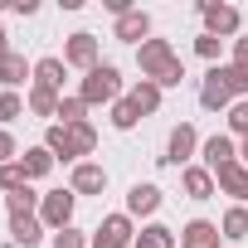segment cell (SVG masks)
<instances>
[{"mask_svg":"<svg viewBox=\"0 0 248 248\" xmlns=\"http://www.w3.org/2000/svg\"><path fill=\"white\" fill-rule=\"evenodd\" d=\"M78 97H83L88 107H112L117 97H127V93H122V68H117V63H97L93 73H83Z\"/></svg>","mask_w":248,"mask_h":248,"instance_id":"cell-1","label":"cell"},{"mask_svg":"<svg viewBox=\"0 0 248 248\" xmlns=\"http://www.w3.org/2000/svg\"><path fill=\"white\" fill-rule=\"evenodd\" d=\"M195 10L204 15V34H214V39H238V30H243L238 5H229V0H200Z\"/></svg>","mask_w":248,"mask_h":248,"instance_id":"cell-2","label":"cell"},{"mask_svg":"<svg viewBox=\"0 0 248 248\" xmlns=\"http://www.w3.org/2000/svg\"><path fill=\"white\" fill-rule=\"evenodd\" d=\"M93 248H137V224L132 214H102L97 229H93Z\"/></svg>","mask_w":248,"mask_h":248,"instance_id":"cell-3","label":"cell"},{"mask_svg":"<svg viewBox=\"0 0 248 248\" xmlns=\"http://www.w3.org/2000/svg\"><path fill=\"white\" fill-rule=\"evenodd\" d=\"M195 156H200V132L190 127V122H180V127H170V137H166V166H175V170H185V166H195Z\"/></svg>","mask_w":248,"mask_h":248,"instance_id":"cell-4","label":"cell"},{"mask_svg":"<svg viewBox=\"0 0 248 248\" xmlns=\"http://www.w3.org/2000/svg\"><path fill=\"white\" fill-rule=\"evenodd\" d=\"M73 209H78V195H73V190H49V195L39 200V224H44L49 233H59V229L73 224Z\"/></svg>","mask_w":248,"mask_h":248,"instance_id":"cell-5","label":"cell"},{"mask_svg":"<svg viewBox=\"0 0 248 248\" xmlns=\"http://www.w3.org/2000/svg\"><path fill=\"white\" fill-rule=\"evenodd\" d=\"M63 63L78 68V73H93V68L102 63V44H97V34H88V30L68 34V44H63Z\"/></svg>","mask_w":248,"mask_h":248,"instance_id":"cell-6","label":"cell"},{"mask_svg":"<svg viewBox=\"0 0 248 248\" xmlns=\"http://www.w3.org/2000/svg\"><path fill=\"white\" fill-rule=\"evenodd\" d=\"M170 63H175V49H170V39H156V34H151V39L137 49V68H141V78H151V83H156V78H161Z\"/></svg>","mask_w":248,"mask_h":248,"instance_id":"cell-7","label":"cell"},{"mask_svg":"<svg viewBox=\"0 0 248 248\" xmlns=\"http://www.w3.org/2000/svg\"><path fill=\"white\" fill-rule=\"evenodd\" d=\"M180 190H185V200H214L219 195V185H214V170L204 166V161H195V166H185L180 170Z\"/></svg>","mask_w":248,"mask_h":248,"instance_id":"cell-8","label":"cell"},{"mask_svg":"<svg viewBox=\"0 0 248 248\" xmlns=\"http://www.w3.org/2000/svg\"><path fill=\"white\" fill-rule=\"evenodd\" d=\"M161 204H166V190L151 185V180H137V185L127 190V214H132V219H151Z\"/></svg>","mask_w":248,"mask_h":248,"instance_id":"cell-9","label":"cell"},{"mask_svg":"<svg viewBox=\"0 0 248 248\" xmlns=\"http://www.w3.org/2000/svg\"><path fill=\"white\" fill-rule=\"evenodd\" d=\"M200 156H204V166H209V170H224V166H233V161H238V141H233L229 132H214V137H204V141H200Z\"/></svg>","mask_w":248,"mask_h":248,"instance_id":"cell-10","label":"cell"},{"mask_svg":"<svg viewBox=\"0 0 248 248\" xmlns=\"http://www.w3.org/2000/svg\"><path fill=\"white\" fill-rule=\"evenodd\" d=\"M25 83H34V63L10 49L5 59H0V93H20Z\"/></svg>","mask_w":248,"mask_h":248,"instance_id":"cell-11","label":"cell"},{"mask_svg":"<svg viewBox=\"0 0 248 248\" xmlns=\"http://www.w3.org/2000/svg\"><path fill=\"white\" fill-rule=\"evenodd\" d=\"M112 39H122V44H137V49H141V44L151 39V15H146L141 5H137V10H127V15H122V20L112 25Z\"/></svg>","mask_w":248,"mask_h":248,"instance_id":"cell-12","label":"cell"},{"mask_svg":"<svg viewBox=\"0 0 248 248\" xmlns=\"http://www.w3.org/2000/svg\"><path fill=\"white\" fill-rule=\"evenodd\" d=\"M68 190H73L78 200H83V195H102V190H107V166H97V161H78Z\"/></svg>","mask_w":248,"mask_h":248,"instance_id":"cell-13","label":"cell"},{"mask_svg":"<svg viewBox=\"0 0 248 248\" xmlns=\"http://www.w3.org/2000/svg\"><path fill=\"white\" fill-rule=\"evenodd\" d=\"M63 78H68V63L59 54H44V59H34V83L30 88H49V93L63 97Z\"/></svg>","mask_w":248,"mask_h":248,"instance_id":"cell-14","label":"cell"},{"mask_svg":"<svg viewBox=\"0 0 248 248\" xmlns=\"http://www.w3.org/2000/svg\"><path fill=\"white\" fill-rule=\"evenodd\" d=\"M214 185H219V195H229L233 204H248V166H243V161L214 170Z\"/></svg>","mask_w":248,"mask_h":248,"instance_id":"cell-15","label":"cell"},{"mask_svg":"<svg viewBox=\"0 0 248 248\" xmlns=\"http://www.w3.org/2000/svg\"><path fill=\"white\" fill-rule=\"evenodd\" d=\"M219 243H224V233L214 219H190L180 229V248H219Z\"/></svg>","mask_w":248,"mask_h":248,"instance_id":"cell-16","label":"cell"},{"mask_svg":"<svg viewBox=\"0 0 248 248\" xmlns=\"http://www.w3.org/2000/svg\"><path fill=\"white\" fill-rule=\"evenodd\" d=\"M44 146H49V156H54V161H68V166H78L73 132L63 127V122H49V127H44Z\"/></svg>","mask_w":248,"mask_h":248,"instance_id":"cell-17","label":"cell"},{"mask_svg":"<svg viewBox=\"0 0 248 248\" xmlns=\"http://www.w3.org/2000/svg\"><path fill=\"white\" fill-rule=\"evenodd\" d=\"M200 107H204V112H229V107H233V97H229V88L219 83L214 68H209L204 83H200Z\"/></svg>","mask_w":248,"mask_h":248,"instance_id":"cell-18","label":"cell"},{"mask_svg":"<svg viewBox=\"0 0 248 248\" xmlns=\"http://www.w3.org/2000/svg\"><path fill=\"white\" fill-rule=\"evenodd\" d=\"M127 97L137 102V112H141V117H151V112H161V97H166V93H161V88H156L151 78H137Z\"/></svg>","mask_w":248,"mask_h":248,"instance_id":"cell-19","label":"cell"},{"mask_svg":"<svg viewBox=\"0 0 248 248\" xmlns=\"http://www.w3.org/2000/svg\"><path fill=\"white\" fill-rule=\"evenodd\" d=\"M59 93H49V88H30L25 93V107H30V117H49V122H59Z\"/></svg>","mask_w":248,"mask_h":248,"instance_id":"cell-20","label":"cell"},{"mask_svg":"<svg viewBox=\"0 0 248 248\" xmlns=\"http://www.w3.org/2000/svg\"><path fill=\"white\" fill-rule=\"evenodd\" d=\"M39 200H44V195H34V185H25V190L5 195V214H10V219H34V214H39Z\"/></svg>","mask_w":248,"mask_h":248,"instance_id":"cell-21","label":"cell"},{"mask_svg":"<svg viewBox=\"0 0 248 248\" xmlns=\"http://www.w3.org/2000/svg\"><path fill=\"white\" fill-rule=\"evenodd\" d=\"M219 233H224V243L248 238V204H229V209H224V219H219Z\"/></svg>","mask_w":248,"mask_h":248,"instance_id":"cell-22","label":"cell"},{"mask_svg":"<svg viewBox=\"0 0 248 248\" xmlns=\"http://www.w3.org/2000/svg\"><path fill=\"white\" fill-rule=\"evenodd\" d=\"M137 248H180V233L151 219V224H141V233H137Z\"/></svg>","mask_w":248,"mask_h":248,"instance_id":"cell-23","label":"cell"},{"mask_svg":"<svg viewBox=\"0 0 248 248\" xmlns=\"http://www.w3.org/2000/svg\"><path fill=\"white\" fill-rule=\"evenodd\" d=\"M20 166H25V175H30V180H44V175H49L59 161H54V156H49V146L39 141V146H30V151L20 156Z\"/></svg>","mask_w":248,"mask_h":248,"instance_id":"cell-24","label":"cell"},{"mask_svg":"<svg viewBox=\"0 0 248 248\" xmlns=\"http://www.w3.org/2000/svg\"><path fill=\"white\" fill-rule=\"evenodd\" d=\"M44 224H39V214L34 219H10V243H20V248H34V243H44Z\"/></svg>","mask_w":248,"mask_h":248,"instance_id":"cell-25","label":"cell"},{"mask_svg":"<svg viewBox=\"0 0 248 248\" xmlns=\"http://www.w3.org/2000/svg\"><path fill=\"white\" fill-rule=\"evenodd\" d=\"M214 73H219V83L229 88V97H233V102H243V97H248V68H238V63H214Z\"/></svg>","mask_w":248,"mask_h":248,"instance_id":"cell-26","label":"cell"},{"mask_svg":"<svg viewBox=\"0 0 248 248\" xmlns=\"http://www.w3.org/2000/svg\"><path fill=\"white\" fill-rule=\"evenodd\" d=\"M107 122H112L117 132H132L137 122H141V112H137V102H132V97H117V102H112V117H107Z\"/></svg>","mask_w":248,"mask_h":248,"instance_id":"cell-27","label":"cell"},{"mask_svg":"<svg viewBox=\"0 0 248 248\" xmlns=\"http://www.w3.org/2000/svg\"><path fill=\"white\" fill-rule=\"evenodd\" d=\"M59 122H63V127H78V122H88V102H83L78 93H63V102H59Z\"/></svg>","mask_w":248,"mask_h":248,"instance_id":"cell-28","label":"cell"},{"mask_svg":"<svg viewBox=\"0 0 248 248\" xmlns=\"http://www.w3.org/2000/svg\"><path fill=\"white\" fill-rule=\"evenodd\" d=\"M73 132V151H78V161H88L93 151H97V127L93 122H78V127H68Z\"/></svg>","mask_w":248,"mask_h":248,"instance_id":"cell-29","label":"cell"},{"mask_svg":"<svg viewBox=\"0 0 248 248\" xmlns=\"http://www.w3.org/2000/svg\"><path fill=\"white\" fill-rule=\"evenodd\" d=\"M25 185H30V175H25V166H20V161L0 166V195H15V190H25Z\"/></svg>","mask_w":248,"mask_h":248,"instance_id":"cell-30","label":"cell"},{"mask_svg":"<svg viewBox=\"0 0 248 248\" xmlns=\"http://www.w3.org/2000/svg\"><path fill=\"white\" fill-rule=\"evenodd\" d=\"M30 107H25V97L20 93H0V127H10V122H20Z\"/></svg>","mask_w":248,"mask_h":248,"instance_id":"cell-31","label":"cell"},{"mask_svg":"<svg viewBox=\"0 0 248 248\" xmlns=\"http://www.w3.org/2000/svg\"><path fill=\"white\" fill-rule=\"evenodd\" d=\"M49 243H54V248H93V233H83V229H73V224H68V229H59Z\"/></svg>","mask_w":248,"mask_h":248,"instance_id":"cell-32","label":"cell"},{"mask_svg":"<svg viewBox=\"0 0 248 248\" xmlns=\"http://www.w3.org/2000/svg\"><path fill=\"white\" fill-rule=\"evenodd\" d=\"M229 137H238V141H248V97L229 107Z\"/></svg>","mask_w":248,"mask_h":248,"instance_id":"cell-33","label":"cell"},{"mask_svg":"<svg viewBox=\"0 0 248 248\" xmlns=\"http://www.w3.org/2000/svg\"><path fill=\"white\" fill-rule=\"evenodd\" d=\"M219 49H224V39H214V34H200V39H195V54H200L209 68L219 63Z\"/></svg>","mask_w":248,"mask_h":248,"instance_id":"cell-34","label":"cell"},{"mask_svg":"<svg viewBox=\"0 0 248 248\" xmlns=\"http://www.w3.org/2000/svg\"><path fill=\"white\" fill-rule=\"evenodd\" d=\"M10 161H20V141L10 127H0V166H10Z\"/></svg>","mask_w":248,"mask_h":248,"instance_id":"cell-35","label":"cell"},{"mask_svg":"<svg viewBox=\"0 0 248 248\" xmlns=\"http://www.w3.org/2000/svg\"><path fill=\"white\" fill-rule=\"evenodd\" d=\"M180 83H185V63H180V59H175V63H170V68H166V73H161V78H156V88H161V93H166V88H180Z\"/></svg>","mask_w":248,"mask_h":248,"instance_id":"cell-36","label":"cell"},{"mask_svg":"<svg viewBox=\"0 0 248 248\" xmlns=\"http://www.w3.org/2000/svg\"><path fill=\"white\" fill-rule=\"evenodd\" d=\"M229 63L248 68V34H238V39H233V59H229Z\"/></svg>","mask_w":248,"mask_h":248,"instance_id":"cell-37","label":"cell"},{"mask_svg":"<svg viewBox=\"0 0 248 248\" xmlns=\"http://www.w3.org/2000/svg\"><path fill=\"white\" fill-rule=\"evenodd\" d=\"M15 15H39V0H10Z\"/></svg>","mask_w":248,"mask_h":248,"instance_id":"cell-38","label":"cell"},{"mask_svg":"<svg viewBox=\"0 0 248 248\" xmlns=\"http://www.w3.org/2000/svg\"><path fill=\"white\" fill-rule=\"evenodd\" d=\"M10 54V34H5V25H0V59Z\"/></svg>","mask_w":248,"mask_h":248,"instance_id":"cell-39","label":"cell"}]
</instances>
